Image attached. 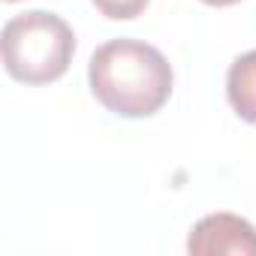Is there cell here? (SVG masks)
I'll use <instances>...</instances> for the list:
<instances>
[{
  "label": "cell",
  "mask_w": 256,
  "mask_h": 256,
  "mask_svg": "<svg viewBox=\"0 0 256 256\" xmlns=\"http://www.w3.org/2000/svg\"><path fill=\"white\" fill-rule=\"evenodd\" d=\"M202 4H208V6H235L241 0H202Z\"/></svg>",
  "instance_id": "cell-6"
},
{
  "label": "cell",
  "mask_w": 256,
  "mask_h": 256,
  "mask_svg": "<svg viewBox=\"0 0 256 256\" xmlns=\"http://www.w3.org/2000/svg\"><path fill=\"white\" fill-rule=\"evenodd\" d=\"M0 46H4V66L16 82L48 84L70 70L76 54V34L60 16L30 10L4 24Z\"/></svg>",
  "instance_id": "cell-2"
},
{
  "label": "cell",
  "mask_w": 256,
  "mask_h": 256,
  "mask_svg": "<svg viewBox=\"0 0 256 256\" xmlns=\"http://www.w3.org/2000/svg\"><path fill=\"white\" fill-rule=\"evenodd\" d=\"M6 4H16V0H6Z\"/></svg>",
  "instance_id": "cell-7"
},
{
  "label": "cell",
  "mask_w": 256,
  "mask_h": 256,
  "mask_svg": "<svg viewBox=\"0 0 256 256\" xmlns=\"http://www.w3.org/2000/svg\"><path fill=\"white\" fill-rule=\"evenodd\" d=\"M90 4L112 22H130V18H139L145 12V6L151 0H90Z\"/></svg>",
  "instance_id": "cell-5"
},
{
  "label": "cell",
  "mask_w": 256,
  "mask_h": 256,
  "mask_svg": "<svg viewBox=\"0 0 256 256\" xmlns=\"http://www.w3.org/2000/svg\"><path fill=\"white\" fill-rule=\"evenodd\" d=\"M90 94L118 118H151L172 96V66L166 54L142 40H108L88 64Z\"/></svg>",
  "instance_id": "cell-1"
},
{
  "label": "cell",
  "mask_w": 256,
  "mask_h": 256,
  "mask_svg": "<svg viewBox=\"0 0 256 256\" xmlns=\"http://www.w3.org/2000/svg\"><path fill=\"white\" fill-rule=\"evenodd\" d=\"M226 96L241 120L256 124V48L232 60L226 72Z\"/></svg>",
  "instance_id": "cell-4"
},
{
  "label": "cell",
  "mask_w": 256,
  "mask_h": 256,
  "mask_svg": "<svg viewBox=\"0 0 256 256\" xmlns=\"http://www.w3.org/2000/svg\"><path fill=\"white\" fill-rule=\"evenodd\" d=\"M187 250L193 256H256V226L229 211L208 214L190 229Z\"/></svg>",
  "instance_id": "cell-3"
}]
</instances>
